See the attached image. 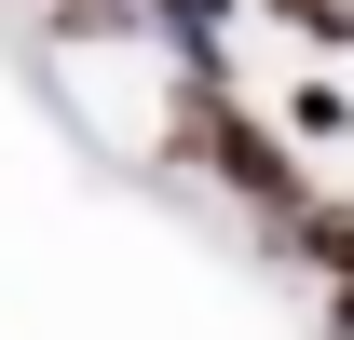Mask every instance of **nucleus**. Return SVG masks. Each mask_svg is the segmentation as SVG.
Returning <instances> with one entry per match:
<instances>
[{
    "label": "nucleus",
    "mask_w": 354,
    "mask_h": 340,
    "mask_svg": "<svg viewBox=\"0 0 354 340\" xmlns=\"http://www.w3.org/2000/svg\"><path fill=\"white\" fill-rule=\"evenodd\" d=\"M272 245H286V258H300V272H327V286L354 299V205H327V191H313V205L286 218V232H272Z\"/></svg>",
    "instance_id": "obj_2"
},
{
    "label": "nucleus",
    "mask_w": 354,
    "mask_h": 340,
    "mask_svg": "<svg viewBox=\"0 0 354 340\" xmlns=\"http://www.w3.org/2000/svg\"><path fill=\"white\" fill-rule=\"evenodd\" d=\"M245 14H272V28H300L313 55H354V0H245Z\"/></svg>",
    "instance_id": "obj_4"
},
{
    "label": "nucleus",
    "mask_w": 354,
    "mask_h": 340,
    "mask_svg": "<svg viewBox=\"0 0 354 340\" xmlns=\"http://www.w3.org/2000/svg\"><path fill=\"white\" fill-rule=\"evenodd\" d=\"M177 136H191V164L218 177V191H245V205L272 218V232H286V218L313 205V164L300 150H286V123H259V109H245V95H177Z\"/></svg>",
    "instance_id": "obj_1"
},
{
    "label": "nucleus",
    "mask_w": 354,
    "mask_h": 340,
    "mask_svg": "<svg viewBox=\"0 0 354 340\" xmlns=\"http://www.w3.org/2000/svg\"><path fill=\"white\" fill-rule=\"evenodd\" d=\"M286 150H354V95L341 82H300L286 95Z\"/></svg>",
    "instance_id": "obj_3"
},
{
    "label": "nucleus",
    "mask_w": 354,
    "mask_h": 340,
    "mask_svg": "<svg viewBox=\"0 0 354 340\" xmlns=\"http://www.w3.org/2000/svg\"><path fill=\"white\" fill-rule=\"evenodd\" d=\"M55 14H150V0H55Z\"/></svg>",
    "instance_id": "obj_5"
}]
</instances>
